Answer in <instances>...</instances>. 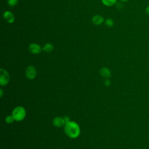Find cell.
<instances>
[{
    "label": "cell",
    "instance_id": "cell-16",
    "mask_svg": "<svg viewBox=\"0 0 149 149\" xmlns=\"http://www.w3.org/2000/svg\"><path fill=\"white\" fill-rule=\"evenodd\" d=\"M110 84H111L110 81H109L108 79H106L105 81V86H109Z\"/></svg>",
    "mask_w": 149,
    "mask_h": 149
},
{
    "label": "cell",
    "instance_id": "cell-15",
    "mask_svg": "<svg viewBox=\"0 0 149 149\" xmlns=\"http://www.w3.org/2000/svg\"><path fill=\"white\" fill-rule=\"evenodd\" d=\"M63 118V120H64V122H65V124L67 123H68L69 122H70V119H69V117H68V116H64Z\"/></svg>",
    "mask_w": 149,
    "mask_h": 149
},
{
    "label": "cell",
    "instance_id": "cell-4",
    "mask_svg": "<svg viewBox=\"0 0 149 149\" xmlns=\"http://www.w3.org/2000/svg\"><path fill=\"white\" fill-rule=\"evenodd\" d=\"M26 77L29 79H34L36 76V70L33 66H29L26 70Z\"/></svg>",
    "mask_w": 149,
    "mask_h": 149
},
{
    "label": "cell",
    "instance_id": "cell-12",
    "mask_svg": "<svg viewBox=\"0 0 149 149\" xmlns=\"http://www.w3.org/2000/svg\"><path fill=\"white\" fill-rule=\"evenodd\" d=\"M105 24L108 27H112L113 26L114 24V22L113 21L112 19H110V18H108V19H107L105 21Z\"/></svg>",
    "mask_w": 149,
    "mask_h": 149
},
{
    "label": "cell",
    "instance_id": "cell-13",
    "mask_svg": "<svg viewBox=\"0 0 149 149\" xmlns=\"http://www.w3.org/2000/svg\"><path fill=\"white\" fill-rule=\"evenodd\" d=\"M15 120V119L13 118V116L12 115H10V116H8L6 118V123L10 124V123H12L13 121Z\"/></svg>",
    "mask_w": 149,
    "mask_h": 149
},
{
    "label": "cell",
    "instance_id": "cell-3",
    "mask_svg": "<svg viewBox=\"0 0 149 149\" xmlns=\"http://www.w3.org/2000/svg\"><path fill=\"white\" fill-rule=\"evenodd\" d=\"M9 81V75L8 73L3 69H0V84L1 86H5Z\"/></svg>",
    "mask_w": 149,
    "mask_h": 149
},
{
    "label": "cell",
    "instance_id": "cell-5",
    "mask_svg": "<svg viewBox=\"0 0 149 149\" xmlns=\"http://www.w3.org/2000/svg\"><path fill=\"white\" fill-rule=\"evenodd\" d=\"M30 52L34 54H38L41 52V47L36 43H31L29 46Z\"/></svg>",
    "mask_w": 149,
    "mask_h": 149
},
{
    "label": "cell",
    "instance_id": "cell-19",
    "mask_svg": "<svg viewBox=\"0 0 149 149\" xmlns=\"http://www.w3.org/2000/svg\"><path fill=\"white\" fill-rule=\"evenodd\" d=\"M1 97H2V89H1Z\"/></svg>",
    "mask_w": 149,
    "mask_h": 149
},
{
    "label": "cell",
    "instance_id": "cell-6",
    "mask_svg": "<svg viewBox=\"0 0 149 149\" xmlns=\"http://www.w3.org/2000/svg\"><path fill=\"white\" fill-rule=\"evenodd\" d=\"M3 17L5 20L9 23H13L15 21V16L10 11H5L3 14Z\"/></svg>",
    "mask_w": 149,
    "mask_h": 149
},
{
    "label": "cell",
    "instance_id": "cell-9",
    "mask_svg": "<svg viewBox=\"0 0 149 149\" xmlns=\"http://www.w3.org/2000/svg\"><path fill=\"white\" fill-rule=\"evenodd\" d=\"M100 74L102 77L107 78V79L110 77L111 75V73L110 70L107 68H101L100 70Z\"/></svg>",
    "mask_w": 149,
    "mask_h": 149
},
{
    "label": "cell",
    "instance_id": "cell-8",
    "mask_svg": "<svg viewBox=\"0 0 149 149\" xmlns=\"http://www.w3.org/2000/svg\"><path fill=\"white\" fill-rule=\"evenodd\" d=\"M53 123L54 125V126H56V127H62V126L65 125V122L63 120V118H61V117H56L53 120Z\"/></svg>",
    "mask_w": 149,
    "mask_h": 149
},
{
    "label": "cell",
    "instance_id": "cell-17",
    "mask_svg": "<svg viewBox=\"0 0 149 149\" xmlns=\"http://www.w3.org/2000/svg\"><path fill=\"white\" fill-rule=\"evenodd\" d=\"M146 13L148 15H149V5L148 6H147V8H146Z\"/></svg>",
    "mask_w": 149,
    "mask_h": 149
},
{
    "label": "cell",
    "instance_id": "cell-11",
    "mask_svg": "<svg viewBox=\"0 0 149 149\" xmlns=\"http://www.w3.org/2000/svg\"><path fill=\"white\" fill-rule=\"evenodd\" d=\"M117 0H101L102 3L107 6H111L115 5L116 3Z\"/></svg>",
    "mask_w": 149,
    "mask_h": 149
},
{
    "label": "cell",
    "instance_id": "cell-14",
    "mask_svg": "<svg viewBox=\"0 0 149 149\" xmlns=\"http://www.w3.org/2000/svg\"><path fill=\"white\" fill-rule=\"evenodd\" d=\"M7 2H8V3L9 6H14L17 3L18 0H8Z\"/></svg>",
    "mask_w": 149,
    "mask_h": 149
},
{
    "label": "cell",
    "instance_id": "cell-18",
    "mask_svg": "<svg viewBox=\"0 0 149 149\" xmlns=\"http://www.w3.org/2000/svg\"><path fill=\"white\" fill-rule=\"evenodd\" d=\"M120 1H122V2H127V1H128L129 0H120Z\"/></svg>",
    "mask_w": 149,
    "mask_h": 149
},
{
    "label": "cell",
    "instance_id": "cell-10",
    "mask_svg": "<svg viewBox=\"0 0 149 149\" xmlns=\"http://www.w3.org/2000/svg\"><path fill=\"white\" fill-rule=\"evenodd\" d=\"M42 49L47 52H50L54 49V46L51 43H47L42 47Z\"/></svg>",
    "mask_w": 149,
    "mask_h": 149
},
{
    "label": "cell",
    "instance_id": "cell-7",
    "mask_svg": "<svg viewBox=\"0 0 149 149\" xmlns=\"http://www.w3.org/2000/svg\"><path fill=\"white\" fill-rule=\"evenodd\" d=\"M92 23L95 25H100L104 22V18L101 15H95L91 19Z\"/></svg>",
    "mask_w": 149,
    "mask_h": 149
},
{
    "label": "cell",
    "instance_id": "cell-1",
    "mask_svg": "<svg viewBox=\"0 0 149 149\" xmlns=\"http://www.w3.org/2000/svg\"><path fill=\"white\" fill-rule=\"evenodd\" d=\"M64 131L69 137L74 139L79 136L80 129L77 123L73 121H70L65 125Z\"/></svg>",
    "mask_w": 149,
    "mask_h": 149
},
{
    "label": "cell",
    "instance_id": "cell-2",
    "mask_svg": "<svg viewBox=\"0 0 149 149\" xmlns=\"http://www.w3.org/2000/svg\"><path fill=\"white\" fill-rule=\"evenodd\" d=\"M12 116L16 121H21L26 116V111L22 107H17L12 112Z\"/></svg>",
    "mask_w": 149,
    "mask_h": 149
}]
</instances>
